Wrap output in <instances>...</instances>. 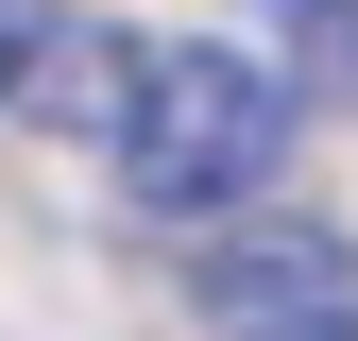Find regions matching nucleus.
Returning a JSON list of instances; mask_svg holds the SVG:
<instances>
[{
    "instance_id": "obj_4",
    "label": "nucleus",
    "mask_w": 358,
    "mask_h": 341,
    "mask_svg": "<svg viewBox=\"0 0 358 341\" xmlns=\"http://www.w3.org/2000/svg\"><path fill=\"white\" fill-rule=\"evenodd\" d=\"M290 34V85H358V0H273Z\"/></svg>"
},
{
    "instance_id": "obj_3",
    "label": "nucleus",
    "mask_w": 358,
    "mask_h": 341,
    "mask_svg": "<svg viewBox=\"0 0 358 341\" xmlns=\"http://www.w3.org/2000/svg\"><path fill=\"white\" fill-rule=\"evenodd\" d=\"M137 103V34L69 17V0H0V119H52V137H120Z\"/></svg>"
},
{
    "instance_id": "obj_2",
    "label": "nucleus",
    "mask_w": 358,
    "mask_h": 341,
    "mask_svg": "<svg viewBox=\"0 0 358 341\" xmlns=\"http://www.w3.org/2000/svg\"><path fill=\"white\" fill-rule=\"evenodd\" d=\"M188 307L205 341H358V256L324 222H205Z\"/></svg>"
},
{
    "instance_id": "obj_1",
    "label": "nucleus",
    "mask_w": 358,
    "mask_h": 341,
    "mask_svg": "<svg viewBox=\"0 0 358 341\" xmlns=\"http://www.w3.org/2000/svg\"><path fill=\"white\" fill-rule=\"evenodd\" d=\"M290 68L222 52V34H137V103H120V205H154V222H239L256 188L290 170Z\"/></svg>"
}]
</instances>
